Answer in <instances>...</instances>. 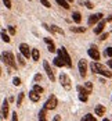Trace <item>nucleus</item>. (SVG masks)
Masks as SVG:
<instances>
[{"mask_svg":"<svg viewBox=\"0 0 112 121\" xmlns=\"http://www.w3.org/2000/svg\"><path fill=\"white\" fill-rule=\"evenodd\" d=\"M42 79H43L42 74H36V75H35V82H39V81H42Z\"/></svg>","mask_w":112,"mask_h":121,"instance_id":"36","label":"nucleus"},{"mask_svg":"<svg viewBox=\"0 0 112 121\" xmlns=\"http://www.w3.org/2000/svg\"><path fill=\"white\" fill-rule=\"evenodd\" d=\"M7 116H8V100L4 99L3 106H1V118L4 120V118H7Z\"/></svg>","mask_w":112,"mask_h":121,"instance_id":"12","label":"nucleus"},{"mask_svg":"<svg viewBox=\"0 0 112 121\" xmlns=\"http://www.w3.org/2000/svg\"><path fill=\"white\" fill-rule=\"evenodd\" d=\"M0 57H1V61H3L6 65H8V67H11V68H14V70H17L15 57H14V54H12L11 52H3Z\"/></svg>","mask_w":112,"mask_h":121,"instance_id":"2","label":"nucleus"},{"mask_svg":"<svg viewBox=\"0 0 112 121\" xmlns=\"http://www.w3.org/2000/svg\"><path fill=\"white\" fill-rule=\"evenodd\" d=\"M55 1H57L61 7H64L65 10H68V9H69V3H68L66 0H55Z\"/></svg>","mask_w":112,"mask_h":121,"instance_id":"21","label":"nucleus"},{"mask_svg":"<svg viewBox=\"0 0 112 121\" xmlns=\"http://www.w3.org/2000/svg\"><path fill=\"white\" fill-rule=\"evenodd\" d=\"M50 32H55V34H60V35H64V29L58 28L57 25H51L50 26Z\"/></svg>","mask_w":112,"mask_h":121,"instance_id":"17","label":"nucleus"},{"mask_svg":"<svg viewBox=\"0 0 112 121\" xmlns=\"http://www.w3.org/2000/svg\"><path fill=\"white\" fill-rule=\"evenodd\" d=\"M90 68H91V71L94 74H100V75H104V77H107V78H112L111 71H108L102 64H100L97 61H93V63L90 64Z\"/></svg>","mask_w":112,"mask_h":121,"instance_id":"1","label":"nucleus"},{"mask_svg":"<svg viewBox=\"0 0 112 121\" xmlns=\"http://www.w3.org/2000/svg\"><path fill=\"white\" fill-rule=\"evenodd\" d=\"M85 89H86L89 93H91V91H93V82H86L85 84Z\"/></svg>","mask_w":112,"mask_h":121,"instance_id":"25","label":"nucleus"},{"mask_svg":"<svg viewBox=\"0 0 112 121\" xmlns=\"http://www.w3.org/2000/svg\"><path fill=\"white\" fill-rule=\"evenodd\" d=\"M54 120H55V121H60V120H61V117H60V116H55V117H54Z\"/></svg>","mask_w":112,"mask_h":121,"instance_id":"42","label":"nucleus"},{"mask_svg":"<svg viewBox=\"0 0 112 121\" xmlns=\"http://www.w3.org/2000/svg\"><path fill=\"white\" fill-rule=\"evenodd\" d=\"M107 38H108V32H107V34H101V38H100V39H101V40H105Z\"/></svg>","mask_w":112,"mask_h":121,"instance_id":"38","label":"nucleus"},{"mask_svg":"<svg viewBox=\"0 0 112 121\" xmlns=\"http://www.w3.org/2000/svg\"><path fill=\"white\" fill-rule=\"evenodd\" d=\"M40 3H42L44 7H47V9H50V7H51V4H50L49 0H40Z\"/></svg>","mask_w":112,"mask_h":121,"instance_id":"33","label":"nucleus"},{"mask_svg":"<svg viewBox=\"0 0 112 121\" xmlns=\"http://www.w3.org/2000/svg\"><path fill=\"white\" fill-rule=\"evenodd\" d=\"M0 36H1V39H3V40H4L6 43H10V36L7 35V32H6L4 29H3V31L0 32Z\"/></svg>","mask_w":112,"mask_h":121,"instance_id":"20","label":"nucleus"},{"mask_svg":"<svg viewBox=\"0 0 112 121\" xmlns=\"http://www.w3.org/2000/svg\"><path fill=\"white\" fill-rule=\"evenodd\" d=\"M77 67H79V74H80V77H86L87 74V63L86 60H79V64H77Z\"/></svg>","mask_w":112,"mask_h":121,"instance_id":"8","label":"nucleus"},{"mask_svg":"<svg viewBox=\"0 0 112 121\" xmlns=\"http://www.w3.org/2000/svg\"><path fill=\"white\" fill-rule=\"evenodd\" d=\"M47 49H49L50 53H55V50H57V49H55V46H54V43H50Z\"/></svg>","mask_w":112,"mask_h":121,"instance_id":"32","label":"nucleus"},{"mask_svg":"<svg viewBox=\"0 0 112 121\" xmlns=\"http://www.w3.org/2000/svg\"><path fill=\"white\" fill-rule=\"evenodd\" d=\"M97 118L93 116V114H86L85 117H83V121H96Z\"/></svg>","mask_w":112,"mask_h":121,"instance_id":"23","label":"nucleus"},{"mask_svg":"<svg viewBox=\"0 0 112 121\" xmlns=\"http://www.w3.org/2000/svg\"><path fill=\"white\" fill-rule=\"evenodd\" d=\"M87 53H89V56L93 59V60H100V52L97 48H90L89 50H87Z\"/></svg>","mask_w":112,"mask_h":121,"instance_id":"11","label":"nucleus"},{"mask_svg":"<svg viewBox=\"0 0 112 121\" xmlns=\"http://www.w3.org/2000/svg\"><path fill=\"white\" fill-rule=\"evenodd\" d=\"M31 56H32V59H33L35 61H37V60H39V57H40V53H39V50H37V49H32Z\"/></svg>","mask_w":112,"mask_h":121,"instance_id":"19","label":"nucleus"},{"mask_svg":"<svg viewBox=\"0 0 112 121\" xmlns=\"http://www.w3.org/2000/svg\"><path fill=\"white\" fill-rule=\"evenodd\" d=\"M39 120H42V121L46 120V109H43V110L39 111Z\"/></svg>","mask_w":112,"mask_h":121,"instance_id":"24","label":"nucleus"},{"mask_svg":"<svg viewBox=\"0 0 112 121\" xmlns=\"http://www.w3.org/2000/svg\"><path fill=\"white\" fill-rule=\"evenodd\" d=\"M87 96L89 95H86V93H79V100L80 102H87Z\"/></svg>","mask_w":112,"mask_h":121,"instance_id":"30","label":"nucleus"},{"mask_svg":"<svg viewBox=\"0 0 112 121\" xmlns=\"http://www.w3.org/2000/svg\"><path fill=\"white\" fill-rule=\"evenodd\" d=\"M3 4H4L7 9H11V7H12V4H11V1H10V0H3Z\"/></svg>","mask_w":112,"mask_h":121,"instance_id":"34","label":"nucleus"},{"mask_svg":"<svg viewBox=\"0 0 112 121\" xmlns=\"http://www.w3.org/2000/svg\"><path fill=\"white\" fill-rule=\"evenodd\" d=\"M19 53L24 56L25 59H29L31 57V50H29V46L26 43H21L19 45Z\"/></svg>","mask_w":112,"mask_h":121,"instance_id":"9","label":"nucleus"},{"mask_svg":"<svg viewBox=\"0 0 112 121\" xmlns=\"http://www.w3.org/2000/svg\"><path fill=\"white\" fill-rule=\"evenodd\" d=\"M104 54H105V57H112V48H107Z\"/></svg>","mask_w":112,"mask_h":121,"instance_id":"29","label":"nucleus"},{"mask_svg":"<svg viewBox=\"0 0 112 121\" xmlns=\"http://www.w3.org/2000/svg\"><path fill=\"white\" fill-rule=\"evenodd\" d=\"M71 31L76 32V34H83V32H86V26H71Z\"/></svg>","mask_w":112,"mask_h":121,"instance_id":"15","label":"nucleus"},{"mask_svg":"<svg viewBox=\"0 0 112 121\" xmlns=\"http://www.w3.org/2000/svg\"><path fill=\"white\" fill-rule=\"evenodd\" d=\"M108 21H112V15H109V17L107 18V22H108Z\"/></svg>","mask_w":112,"mask_h":121,"instance_id":"43","label":"nucleus"},{"mask_svg":"<svg viewBox=\"0 0 112 121\" xmlns=\"http://www.w3.org/2000/svg\"><path fill=\"white\" fill-rule=\"evenodd\" d=\"M8 32H10V35H15L17 31H15V28H14L12 25H10V26H8Z\"/></svg>","mask_w":112,"mask_h":121,"instance_id":"35","label":"nucleus"},{"mask_svg":"<svg viewBox=\"0 0 112 121\" xmlns=\"http://www.w3.org/2000/svg\"><path fill=\"white\" fill-rule=\"evenodd\" d=\"M57 104H58V100H57V96H54V95H51V96L47 99V102L44 103V107L43 109L46 110H54L57 107Z\"/></svg>","mask_w":112,"mask_h":121,"instance_id":"5","label":"nucleus"},{"mask_svg":"<svg viewBox=\"0 0 112 121\" xmlns=\"http://www.w3.org/2000/svg\"><path fill=\"white\" fill-rule=\"evenodd\" d=\"M85 6H86L87 9H90V10H91V9L94 7V4H93L91 1H86V3H85Z\"/></svg>","mask_w":112,"mask_h":121,"instance_id":"37","label":"nucleus"},{"mask_svg":"<svg viewBox=\"0 0 112 121\" xmlns=\"http://www.w3.org/2000/svg\"><path fill=\"white\" fill-rule=\"evenodd\" d=\"M44 42H46L47 45H50V43H53V40H51L50 38H44Z\"/></svg>","mask_w":112,"mask_h":121,"instance_id":"40","label":"nucleus"},{"mask_svg":"<svg viewBox=\"0 0 112 121\" xmlns=\"http://www.w3.org/2000/svg\"><path fill=\"white\" fill-rule=\"evenodd\" d=\"M105 114V106H102V104H97L96 106V116H104Z\"/></svg>","mask_w":112,"mask_h":121,"instance_id":"14","label":"nucleus"},{"mask_svg":"<svg viewBox=\"0 0 112 121\" xmlns=\"http://www.w3.org/2000/svg\"><path fill=\"white\" fill-rule=\"evenodd\" d=\"M107 25V20H104V18H101L98 22L96 24V28H94V34L96 35H100L102 31H104V26Z\"/></svg>","mask_w":112,"mask_h":121,"instance_id":"7","label":"nucleus"},{"mask_svg":"<svg viewBox=\"0 0 112 121\" xmlns=\"http://www.w3.org/2000/svg\"><path fill=\"white\" fill-rule=\"evenodd\" d=\"M108 67L112 70V59H111V60H108Z\"/></svg>","mask_w":112,"mask_h":121,"instance_id":"41","label":"nucleus"},{"mask_svg":"<svg viewBox=\"0 0 112 121\" xmlns=\"http://www.w3.org/2000/svg\"><path fill=\"white\" fill-rule=\"evenodd\" d=\"M60 84H61L62 88H64V89H66V91H69V89L72 88L71 78H69V77H68L65 73H61V74H60Z\"/></svg>","mask_w":112,"mask_h":121,"instance_id":"4","label":"nucleus"},{"mask_svg":"<svg viewBox=\"0 0 112 121\" xmlns=\"http://www.w3.org/2000/svg\"><path fill=\"white\" fill-rule=\"evenodd\" d=\"M17 60H18V63H19V65H25V60H24V57H22L21 53L17 54Z\"/></svg>","mask_w":112,"mask_h":121,"instance_id":"27","label":"nucleus"},{"mask_svg":"<svg viewBox=\"0 0 112 121\" xmlns=\"http://www.w3.org/2000/svg\"><path fill=\"white\" fill-rule=\"evenodd\" d=\"M29 1H31V0H29Z\"/></svg>","mask_w":112,"mask_h":121,"instance_id":"46","label":"nucleus"},{"mask_svg":"<svg viewBox=\"0 0 112 121\" xmlns=\"http://www.w3.org/2000/svg\"><path fill=\"white\" fill-rule=\"evenodd\" d=\"M12 84L15 85V86H19V85H21V78H18V77H15V78L12 79Z\"/></svg>","mask_w":112,"mask_h":121,"instance_id":"31","label":"nucleus"},{"mask_svg":"<svg viewBox=\"0 0 112 121\" xmlns=\"http://www.w3.org/2000/svg\"><path fill=\"white\" fill-rule=\"evenodd\" d=\"M102 13H97V14H93V15H90L89 17V25H96L97 22H98L102 18Z\"/></svg>","mask_w":112,"mask_h":121,"instance_id":"10","label":"nucleus"},{"mask_svg":"<svg viewBox=\"0 0 112 121\" xmlns=\"http://www.w3.org/2000/svg\"><path fill=\"white\" fill-rule=\"evenodd\" d=\"M76 89H77V92H79V93H86V95H89V92H87L82 85H77V88H76Z\"/></svg>","mask_w":112,"mask_h":121,"instance_id":"28","label":"nucleus"},{"mask_svg":"<svg viewBox=\"0 0 112 121\" xmlns=\"http://www.w3.org/2000/svg\"><path fill=\"white\" fill-rule=\"evenodd\" d=\"M66 1H68V3H72V1H73V0H66Z\"/></svg>","mask_w":112,"mask_h":121,"instance_id":"44","label":"nucleus"},{"mask_svg":"<svg viewBox=\"0 0 112 121\" xmlns=\"http://www.w3.org/2000/svg\"><path fill=\"white\" fill-rule=\"evenodd\" d=\"M24 97H25V93H24V92H21V93L18 95V97H17V106H21V104H22Z\"/></svg>","mask_w":112,"mask_h":121,"instance_id":"22","label":"nucleus"},{"mask_svg":"<svg viewBox=\"0 0 112 121\" xmlns=\"http://www.w3.org/2000/svg\"><path fill=\"white\" fill-rule=\"evenodd\" d=\"M32 89H33V91H36L37 93H40V95L43 93V88H42L40 85H37V84H35V85H33V88H32Z\"/></svg>","mask_w":112,"mask_h":121,"instance_id":"26","label":"nucleus"},{"mask_svg":"<svg viewBox=\"0 0 112 121\" xmlns=\"http://www.w3.org/2000/svg\"><path fill=\"white\" fill-rule=\"evenodd\" d=\"M0 75H1V67H0Z\"/></svg>","mask_w":112,"mask_h":121,"instance_id":"45","label":"nucleus"},{"mask_svg":"<svg viewBox=\"0 0 112 121\" xmlns=\"http://www.w3.org/2000/svg\"><path fill=\"white\" fill-rule=\"evenodd\" d=\"M43 67H44V71H46V74H47V77L50 78V81L54 82V81H55V75H54V71L51 70L50 64L47 63V61H43Z\"/></svg>","mask_w":112,"mask_h":121,"instance_id":"6","label":"nucleus"},{"mask_svg":"<svg viewBox=\"0 0 112 121\" xmlns=\"http://www.w3.org/2000/svg\"><path fill=\"white\" fill-rule=\"evenodd\" d=\"M72 20H73L76 24H79V22L82 21V15H80V13L79 11H73L72 13Z\"/></svg>","mask_w":112,"mask_h":121,"instance_id":"16","label":"nucleus"},{"mask_svg":"<svg viewBox=\"0 0 112 121\" xmlns=\"http://www.w3.org/2000/svg\"><path fill=\"white\" fill-rule=\"evenodd\" d=\"M29 99H31L32 102H35V103H36V102L40 100V93H37L36 91H33V89H32V91L29 92Z\"/></svg>","mask_w":112,"mask_h":121,"instance_id":"13","label":"nucleus"},{"mask_svg":"<svg viewBox=\"0 0 112 121\" xmlns=\"http://www.w3.org/2000/svg\"><path fill=\"white\" fill-rule=\"evenodd\" d=\"M11 118H12V121H17V120H18V116H17V113H12V117H11Z\"/></svg>","mask_w":112,"mask_h":121,"instance_id":"39","label":"nucleus"},{"mask_svg":"<svg viewBox=\"0 0 112 121\" xmlns=\"http://www.w3.org/2000/svg\"><path fill=\"white\" fill-rule=\"evenodd\" d=\"M53 63H54L55 67H64V65H65V63H64V60H62L61 57H55V59L53 60Z\"/></svg>","mask_w":112,"mask_h":121,"instance_id":"18","label":"nucleus"},{"mask_svg":"<svg viewBox=\"0 0 112 121\" xmlns=\"http://www.w3.org/2000/svg\"><path fill=\"white\" fill-rule=\"evenodd\" d=\"M58 57H61L64 63H65V65L66 67H72V61H71V56H69V53H68V50L65 48H60L58 49Z\"/></svg>","mask_w":112,"mask_h":121,"instance_id":"3","label":"nucleus"}]
</instances>
